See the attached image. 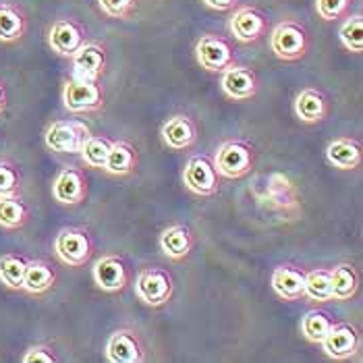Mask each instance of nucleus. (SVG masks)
I'll return each mask as SVG.
<instances>
[{
	"mask_svg": "<svg viewBox=\"0 0 363 363\" xmlns=\"http://www.w3.org/2000/svg\"><path fill=\"white\" fill-rule=\"evenodd\" d=\"M91 135L89 127L77 118H60L48 125L44 143L56 154H79L85 140Z\"/></svg>",
	"mask_w": 363,
	"mask_h": 363,
	"instance_id": "nucleus-6",
	"label": "nucleus"
},
{
	"mask_svg": "<svg viewBox=\"0 0 363 363\" xmlns=\"http://www.w3.org/2000/svg\"><path fill=\"white\" fill-rule=\"evenodd\" d=\"M112 140H108L106 135H89L85 140L84 147L79 152L82 160L87 168H104L106 164V158H108V152H111Z\"/></svg>",
	"mask_w": 363,
	"mask_h": 363,
	"instance_id": "nucleus-30",
	"label": "nucleus"
},
{
	"mask_svg": "<svg viewBox=\"0 0 363 363\" xmlns=\"http://www.w3.org/2000/svg\"><path fill=\"white\" fill-rule=\"evenodd\" d=\"M28 31V17L21 6L11 2H0V42H19Z\"/></svg>",
	"mask_w": 363,
	"mask_h": 363,
	"instance_id": "nucleus-24",
	"label": "nucleus"
},
{
	"mask_svg": "<svg viewBox=\"0 0 363 363\" xmlns=\"http://www.w3.org/2000/svg\"><path fill=\"white\" fill-rule=\"evenodd\" d=\"M52 197L60 206H79L87 199V177L82 168L65 167L52 183Z\"/></svg>",
	"mask_w": 363,
	"mask_h": 363,
	"instance_id": "nucleus-16",
	"label": "nucleus"
},
{
	"mask_svg": "<svg viewBox=\"0 0 363 363\" xmlns=\"http://www.w3.org/2000/svg\"><path fill=\"white\" fill-rule=\"evenodd\" d=\"M330 284H333V301L347 303L357 297L362 279L353 264H336L330 268Z\"/></svg>",
	"mask_w": 363,
	"mask_h": 363,
	"instance_id": "nucleus-22",
	"label": "nucleus"
},
{
	"mask_svg": "<svg viewBox=\"0 0 363 363\" xmlns=\"http://www.w3.org/2000/svg\"><path fill=\"white\" fill-rule=\"evenodd\" d=\"M56 257L69 268H84L94 255V239L82 226H65L55 237Z\"/></svg>",
	"mask_w": 363,
	"mask_h": 363,
	"instance_id": "nucleus-4",
	"label": "nucleus"
},
{
	"mask_svg": "<svg viewBox=\"0 0 363 363\" xmlns=\"http://www.w3.org/2000/svg\"><path fill=\"white\" fill-rule=\"evenodd\" d=\"M160 252L172 262H183L187 259L194 247H196V235L187 224H170L162 230L158 239Z\"/></svg>",
	"mask_w": 363,
	"mask_h": 363,
	"instance_id": "nucleus-19",
	"label": "nucleus"
},
{
	"mask_svg": "<svg viewBox=\"0 0 363 363\" xmlns=\"http://www.w3.org/2000/svg\"><path fill=\"white\" fill-rule=\"evenodd\" d=\"M73 65V77L87 82H100L106 73V48L96 40H87L84 46L69 58Z\"/></svg>",
	"mask_w": 363,
	"mask_h": 363,
	"instance_id": "nucleus-14",
	"label": "nucleus"
},
{
	"mask_svg": "<svg viewBox=\"0 0 363 363\" xmlns=\"http://www.w3.org/2000/svg\"><path fill=\"white\" fill-rule=\"evenodd\" d=\"M214 168L220 174V179L237 181L247 177L255 167V147L252 141L241 140H226L218 145L214 152Z\"/></svg>",
	"mask_w": 363,
	"mask_h": 363,
	"instance_id": "nucleus-1",
	"label": "nucleus"
},
{
	"mask_svg": "<svg viewBox=\"0 0 363 363\" xmlns=\"http://www.w3.org/2000/svg\"><path fill=\"white\" fill-rule=\"evenodd\" d=\"M322 351L326 357L335 359V362H347L351 357H355L362 349V335L359 330L349 324V322H338L333 324L328 335L322 338L320 342Z\"/></svg>",
	"mask_w": 363,
	"mask_h": 363,
	"instance_id": "nucleus-11",
	"label": "nucleus"
},
{
	"mask_svg": "<svg viewBox=\"0 0 363 363\" xmlns=\"http://www.w3.org/2000/svg\"><path fill=\"white\" fill-rule=\"evenodd\" d=\"M196 60L208 73H223L235 65L233 40L220 33H203L196 44Z\"/></svg>",
	"mask_w": 363,
	"mask_h": 363,
	"instance_id": "nucleus-8",
	"label": "nucleus"
},
{
	"mask_svg": "<svg viewBox=\"0 0 363 363\" xmlns=\"http://www.w3.org/2000/svg\"><path fill=\"white\" fill-rule=\"evenodd\" d=\"M94 284L104 293H121L129 286L131 272L125 259L116 253H106L100 259H96L91 268Z\"/></svg>",
	"mask_w": 363,
	"mask_h": 363,
	"instance_id": "nucleus-12",
	"label": "nucleus"
},
{
	"mask_svg": "<svg viewBox=\"0 0 363 363\" xmlns=\"http://www.w3.org/2000/svg\"><path fill=\"white\" fill-rule=\"evenodd\" d=\"M326 160L330 167H335L336 170H357L362 167L363 152L359 140L351 138V135H340L328 143L326 147Z\"/></svg>",
	"mask_w": 363,
	"mask_h": 363,
	"instance_id": "nucleus-21",
	"label": "nucleus"
},
{
	"mask_svg": "<svg viewBox=\"0 0 363 363\" xmlns=\"http://www.w3.org/2000/svg\"><path fill=\"white\" fill-rule=\"evenodd\" d=\"M160 138H162L168 150L185 152L197 141L199 129H197V123L189 114H172L162 123Z\"/></svg>",
	"mask_w": 363,
	"mask_h": 363,
	"instance_id": "nucleus-17",
	"label": "nucleus"
},
{
	"mask_svg": "<svg viewBox=\"0 0 363 363\" xmlns=\"http://www.w3.org/2000/svg\"><path fill=\"white\" fill-rule=\"evenodd\" d=\"M293 111H295V116L301 123L318 125V123L328 118V114H330V100L318 87H303L297 94L295 102H293Z\"/></svg>",
	"mask_w": 363,
	"mask_h": 363,
	"instance_id": "nucleus-18",
	"label": "nucleus"
},
{
	"mask_svg": "<svg viewBox=\"0 0 363 363\" xmlns=\"http://www.w3.org/2000/svg\"><path fill=\"white\" fill-rule=\"evenodd\" d=\"M138 162H140L138 147L133 143H129V141L118 140L112 141L106 164H104L102 170L112 174V177H127L138 168Z\"/></svg>",
	"mask_w": 363,
	"mask_h": 363,
	"instance_id": "nucleus-23",
	"label": "nucleus"
},
{
	"mask_svg": "<svg viewBox=\"0 0 363 363\" xmlns=\"http://www.w3.org/2000/svg\"><path fill=\"white\" fill-rule=\"evenodd\" d=\"M6 111V94H4V87L0 85V114Z\"/></svg>",
	"mask_w": 363,
	"mask_h": 363,
	"instance_id": "nucleus-37",
	"label": "nucleus"
},
{
	"mask_svg": "<svg viewBox=\"0 0 363 363\" xmlns=\"http://www.w3.org/2000/svg\"><path fill=\"white\" fill-rule=\"evenodd\" d=\"M270 50L282 62H297L306 58L311 46L308 28L295 19H284L270 31Z\"/></svg>",
	"mask_w": 363,
	"mask_h": 363,
	"instance_id": "nucleus-2",
	"label": "nucleus"
},
{
	"mask_svg": "<svg viewBox=\"0 0 363 363\" xmlns=\"http://www.w3.org/2000/svg\"><path fill=\"white\" fill-rule=\"evenodd\" d=\"M62 104L71 114H94L104 111L106 96L100 82L69 77L62 85Z\"/></svg>",
	"mask_w": 363,
	"mask_h": 363,
	"instance_id": "nucleus-3",
	"label": "nucleus"
},
{
	"mask_svg": "<svg viewBox=\"0 0 363 363\" xmlns=\"http://www.w3.org/2000/svg\"><path fill=\"white\" fill-rule=\"evenodd\" d=\"M268 28H270L268 15L252 4H241V6L237 4L228 19L230 38L239 44L259 42L264 35H268Z\"/></svg>",
	"mask_w": 363,
	"mask_h": 363,
	"instance_id": "nucleus-7",
	"label": "nucleus"
},
{
	"mask_svg": "<svg viewBox=\"0 0 363 363\" xmlns=\"http://www.w3.org/2000/svg\"><path fill=\"white\" fill-rule=\"evenodd\" d=\"M29 223L28 203L17 196L0 197V226L9 230L23 228Z\"/></svg>",
	"mask_w": 363,
	"mask_h": 363,
	"instance_id": "nucleus-26",
	"label": "nucleus"
},
{
	"mask_svg": "<svg viewBox=\"0 0 363 363\" xmlns=\"http://www.w3.org/2000/svg\"><path fill=\"white\" fill-rule=\"evenodd\" d=\"M46 40L56 56L71 58L87 42V29L73 17H60L48 28Z\"/></svg>",
	"mask_w": 363,
	"mask_h": 363,
	"instance_id": "nucleus-10",
	"label": "nucleus"
},
{
	"mask_svg": "<svg viewBox=\"0 0 363 363\" xmlns=\"http://www.w3.org/2000/svg\"><path fill=\"white\" fill-rule=\"evenodd\" d=\"M303 299L326 303L333 301V284H330V268H313L306 272V291Z\"/></svg>",
	"mask_w": 363,
	"mask_h": 363,
	"instance_id": "nucleus-27",
	"label": "nucleus"
},
{
	"mask_svg": "<svg viewBox=\"0 0 363 363\" xmlns=\"http://www.w3.org/2000/svg\"><path fill=\"white\" fill-rule=\"evenodd\" d=\"M21 189V172L9 160H0V197L17 196Z\"/></svg>",
	"mask_w": 363,
	"mask_h": 363,
	"instance_id": "nucleus-34",
	"label": "nucleus"
},
{
	"mask_svg": "<svg viewBox=\"0 0 363 363\" xmlns=\"http://www.w3.org/2000/svg\"><path fill=\"white\" fill-rule=\"evenodd\" d=\"M353 0H315V13L320 19L333 23L340 21L351 13Z\"/></svg>",
	"mask_w": 363,
	"mask_h": 363,
	"instance_id": "nucleus-32",
	"label": "nucleus"
},
{
	"mask_svg": "<svg viewBox=\"0 0 363 363\" xmlns=\"http://www.w3.org/2000/svg\"><path fill=\"white\" fill-rule=\"evenodd\" d=\"M220 89L233 102H247L259 91V77L252 67L230 65L220 73Z\"/></svg>",
	"mask_w": 363,
	"mask_h": 363,
	"instance_id": "nucleus-13",
	"label": "nucleus"
},
{
	"mask_svg": "<svg viewBox=\"0 0 363 363\" xmlns=\"http://www.w3.org/2000/svg\"><path fill=\"white\" fill-rule=\"evenodd\" d=\"M58 362L52 349L46 347V345H35L28 349V353L23 355V363H55Z\"/></svg>",
	"mask_w": 363,
	"mask_h": 363,
	"instance_id": "nucleus-35",
	"label": "nucleus"
},
{
	"mask_svg": "<svg viewBox=\"0 0 363 363\" xmlns=\"http://www.w3.org/2000/svg\"><path fill=\"white\" fill-rule=\"evenodd\" d=\"M333 318L322 311V309H309L303 313L301 318V324H299V330H301V336L311 342V345H320L322 338L328 335L330 326H333Z\"/></svg>",
	"mask_w": 363,
	"mask_h": 363,
	"instance_id": "nucleus-28",
	"label": "nucleus"
},
{
	"mask_svg": "<svg viewBox=\"0 0 363 363\" xmlns=\"http://www.w3.org/2000/svg\"><path fill=\"white\" fill-rule=\"evenodd\" d=\"M208 9H212V11H218V13H226V11H233L237 4H239V0H201Z\"/></svg>",
	"mask_w": 363,
	"mask_h": 363,
	"instance_id": "nucleus-36",
	"label": "nucleus"
},
{
	"mask_svg": "<svg viewBox=\"0 0 363 363\" xmlns=\"http://www.w3.org/2000/svg\"><path fill=\"white\" fill-rule=\"evenodd\" d=\"M106 359L111 363H141L145 359V347L141 336L131 328H118L106 340Z\"/></svg>",
	"mask_w": 363,
	"mask_h": 363,
	"instance_id": "nucleus-15",
	"label": "nucleus"
},
{
	"mask_svg": "<svg viewBox=\"0 0 363 363\" xmlns=\"http://www.w3.org/2000/svg\"><path fill=\"white\" fill-rule=\"evenodd\" d=\"M270 284L282 301H301L306 291V272L293 264H282L274 268Z\"/></svg>",
	"mask_w": 363,
	"mask_h": 363,
	"instance_id": "nucleus-20",
	"label": "nucleus"
},
{
	"mask_svg": "<svg viewBox=\"0 0 363 363\" xmlns=\"http://www.w3.org/2000/svg\"><path fill=\"white\" fill-rule=\"evenodd\" d=\"M183 185L197 197H212L220 191V174L210 156H191L183 168Z\"/></svg>",
	"mask_w": 363,
	"mask_h": 363,
	"instance_id": "nucleus-9",
	"label": "nucleus"
},
{
	"mask_svg": "<svg viewBox=\"0 0 363 363\" xmlns=\"http://www.w3.org/2000/svg\"><path fill=\"white\" fill-rule=\"evenodd\" d=\"M338 38L340 44L353 52V55H362L363 52V17L357 15H347L342 26L338 29Z\"/></svg>",
	"mask_w": 363,
	"mask_h": 363,
	"instance_id": "nucleus-31",
	"label": "nucleus"
},
{
	"mask_svg": "<svg viewBox=\"0 0 363 363\" xmlns=\"http://www.w3.org/2000/svg\"><path fill=\"white\" fill-rule=\"evenodd\" d=\"M28 262L21 255L4 253L0 255V282L11 291H21Z\"/></svg>",
	"mask_w": 363,
	"mask_h": 363,
	"instance_id": "nucleus-29",
	"label": "nucleus"
},
{
	"mask_svg": "<svg viewBox=\"0 0 363 363\" xmlns=\"http://www.w3.org/2000/svg\"><path fill=\"white\" fill-rule=\"evenodd\" d=\"M135 295L147 308H162L174 295L172 274L160 266L141 268L135 277Z\"/></svg>",
	"mask_w": 363,
	"mask_h": 363,
	"instance_id": "nucleus-5",
	"label": "nucleus"
},
{
	"mask_svg": "<svg viewBox=\"0 0 363 363\" xmlns=\"http://www.w3.org/2000/svg\"><path fill=\"white\" fill-rule=\"evenodd\" d=\"M56 284V270L44 259H31L26 266V277H23V286L29 295H44Z\"/></svg>",
	"mask_w": 363,
	"mask_h": 363,
	"instance_id": "nucleus-25",
	"label": "nucleus"
},
{
	"mask_svg": "<svg viewBox=\"0 0 363 363\" xmlns=\"http://www.w3.org/2000/svg\"><path fill=\"white\" fill-rule=\"evenodd\" d=\"M96 2L102 15L111 19H121V21H127L131 15H135L140 6V0H96Z\"/></svg>",
	"mask_w": 363,
	"mask_h": 363,
	"instance_id": "nucleus-33",
	"label": "nucleus"
}]
</instances>
